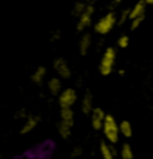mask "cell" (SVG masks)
I'll list each match as a JSON object with an SVG mask.
<instances>
[{"label":"cell","instance_id":"15","mask_svg":"<svg viewBox=\"0 0 153 159\" xmlns=\"http://www.w3.org/2000/svg\"><path fill=\"white\" fill-rule=\"evenodd\" d=\"M90 46H91V35L90 34L83 35V37L80 39V42H79V52H80L81 55H86L88 54Z\"/></svg>","mask_w":153,"mask_h":159},{"label":"cell","instance_id":"17","mask_svg":"<svg viewBox=\"0 0 153 159\" xmlns=\"http://www.w3.org/2000/svg\"><path fill=\"white\" fill-rule=\"evenodd\" d=\"M57 132H59L60 136L66 140V139H68L71 136V134H72V127L68 126V125H65L62 122H59V125H57Z\"/></svg>","mask_w":153,"mask_h":159},{"label":"cell","instance_id":"10","mask_svg":"<svg viewBox=\"0 0 153 159\" xmlns=\"http://www.w3.org/2000/svg\"><path fill=\"white\" fill-rule=\"evenodd\" d=\"M93 109H95L93 108V96L90 91H86L83 97V101H81V111L85 115H89V114L91 115Z\"/></svg>","mask_w":153,"mask_h":159},{"label":"cell","instance_id":"20","mask_svg":"<svg viewBox=\"0 0 153 159\" xmlns=\"http://www.w3.org/2000/svg\"><path fill=\"white\" fill-rule=\"evenodd\" d=\"M129 42H130V40H129L128 35H122L121 37H119V40H117V46L121 49H124L129 46Z\"/></svg>","mask_w":153,"mask_h":159},{"label":"cell","instance_id":"19","mask_svg":"<svg viewBox=\"0 0 153 159\" xmlns=\"http://www.w3.org/2000/svg\"><path fill=\"white\" fill-rule=\"evenodd\" d=\"M88 6V4L85 2V1H79V2H75V5H74V7H73V16H80L81 13L84 12V10Z\"/></svg>","mask_w":153,"mask_h":159},{"label":"cell","instance_id":"23","mask_svg":"<svg viewBox=\"0 0 153 159\" xmlns=\"http://www.w3.org/2000/svg\"><path fill=\"white\" fill-rule=\"evenodd\" d=\"M147 2V5H153V0H145Z\"/></svg>","mask_w":153,"mask_h":159},{"label":"cell","instance_id":"1","mask_svg":"<svg viewBox=\"0 0 153 159\" xmlns=\"http://www.w3.org/2000/svg\"><path fill=\"white\" fill-rule=\"evenodd\" d=\"M115 62H116V50L113 47H108L99 61V73L104 77L110 75L114 71Z\"/></svg>","mask_w":153,"mask_h":159},{"label":"cell","instance_id":"14","mask_svg":"<svg viewBox=\"0 0 153 159\" xmlns=\"http://www.w3.org/2000/svg\"><path fill=\"white\" fill-rule=\"evenodd\" d=\"M99 151H101V156L103 159H115V157H116V153L111 150V147L105 141H101Z\"/></svg>","mask_w":153,"mask_h":159},{"label":"cell","instance_id":"24","mask_svg":"<svg viewBox=\"0 0 153 159\" xmlns=\"http://www.w3.org/2000/svg\"><path fill=\"white\" fill-rule=\"evenodd\" d=\"M115 1H116V2H121L122 0H115Z\"/></svg>","mask_w":153,"mask_h":159},{"label":"cell","instance_id":"22","mask_svg":"<svg viewBox=\"0 0 153 159\" xmlns=\"http://www.w3.org/2000/svg\"><path fill=\"white\" fill-rule=\"evenodd\" d=\"M84 1H85L88 5H93V2H96L97 0H84Z\"/></svg>","mask_w":153,"mask_h":159},{"label":"cell","instance_id":"2","mask_svg":"<svg viewBox=\"0 0 153 159\" xmlns=\"http://www.w3.org/2000/svg\"><path fill=\"white\" fill-rule=\"evenodd\" d=\"M103 133H104L105 139L111 143H116L119 141V135H120V125L117 123L116 119L113 115L106 114V117L103 126Z\"/></svg>","mask_w":153,"mask_h":159},{"label":"cell","instance_id":"18","mask_svg":"<svg viewBox=\"0 0 153 159\" xmlns=\"http://www.w3.org/2000/svg\"><path fill=\"white\" fill-rule=\"evenodd\" d=\"M121 157H122V159H134V151H133L132 146H130L128 143L122 145Z\"/></svg>","mask_w":153,"mask_h":159},{"label":"cell","instance_id":"13","mask_svg":"<svg viewBox=\"0 0 153 159\" xmlns=\"http://www.w3.org/2000/svg\"><path fill=\"white\" fill-rule=\"evenodd\" d=\"M48 89L49 92L53 96H60V93L62 92V84H61V80L59 78H52L48 81Z\"/></svg>","mask_w":153,"mask_h":159},{"label":"cell","instance_id":"21","mask_svg":"<svg viewBox=\"0 0 153 159\" xmlns=\"http://www.w3.org/2000/svg\"><path fill=\"white\" fill-rule=\"evenodd\" d=\"M144 19H145V16L139 17V18H135V19L130 20V30H135V29H137V28L140 26V24L144 22Z\"/></svg>","mask_w":153,"mask_h":159},{"label":"cell","instance_id":"16","mask_svg":"<svg viewBox=\"0 0 153 159\" xmlns=\"http://www.w3.org/2000/svg\"><path fill=\"white\" fill-rule=\"evenodd\" d=\"M120 133L124 138H132L133 136V126L128 120H123L120 122Z\"/></svg>","mask_w":153,"mask_h":159},{"label":"cell","instance_id":"11","mask_svg":"<svg viewBox=\"0 0 153 159\" xmlns=\"http://www.w3.org/2000/svg\"><path fill=\"white\" fill-rule=\"evenodd\" d=\"M60 117H61L60 122L73 127V125H74V112H73V110L71 108H61V110H60Z\"/></svg>","mask_w":153,"mask_h":159},{"label":"cell","instance_id":"12","mask_svg":"<svg viewBox=\"0 0 153 159\" xmlns=\"http://www.w3.org/2000/svg\"><path fill=\"white\" fill-rule=\"evenodd\" d=\"M46 75H47V68L44 67V66H38L35 72L31 74V80L32 83H35V84H42L43 83V80L46 78Z\"/></svg>","mask_w":153,"mask_h":159},{"label":"cell","instance_id":"9","mask_svg":"<svg viewBox=\"0 0 153 159\" xmlns=\"http://www.w3.org/2000/svg\"><path fill=\"white\" fill-rule=\"evenodd\" d=\"M146 6H147V2H146L145 0H139L137 4L134 5V7L130 10V12H129V19L133 20L135 18L145 16Z\"/></svg>","mask_w":153,"mask_h":159},{"label":"cell","instance_id":"6","mask_svg":"<svg viewBox=\"0 0 153 159\" xmlns=\"http://www.w3.org/2000/svg\"><path fill=\"white\" fill-rule=\"evenodd\" d=\"M53 67L55 72L57 73V75L62 79H70L71 75H72V71L70 68V66L67 64V61L62 59V57H57L54 60L53 62Z\"/></svg>","mask_w":153,"mask_h":159},{"label":"cell","instance_id":"5","mask_svg":"<svg viewBox=\"0 0 153 159\" xmlns=\"http://www.w3.org/2000/svg\"><path fill=\"white\" fill-rule=\"evenodd\" d=\"M77 92L73 89H66L59 96V105L60 108H72V105L77 102Z\"/></svg>","mask_w":153,"mask_h":159},{"label":"cell","instance_id":"3","mask_svg":"<svg viewBox=\"0 0 153 159\" xmlns=\"http://www.w3.org/2000/svg\"><path fill=\"white\" fill-rule=\"evenodd\" d=\"M116 24V16L114 12H108L105 16L98 19L95 25V31L99 35H108Z\"/></svg>","mask_w":153,"mask_h":159},{"label":"cell","instance_id":"8","mask_svg":"<svg viewBox=\"0 0 153 159\" xmlns=\"http://www.w3.org/2000/svg\"><path fill=\"white\" fill-rule=\"evenodd\" d=\"M40 123V116L37 115H30L28 116V119L25 121V123L23 125V127L20 128V134L22 135H25L28 133H30L31 130H34L36 126Z\"/></svg>","mask_w":153,"mask_h":159},{"label":"cell","instance_id":"7","mask_svg":"<svg viewBox=\"0 0 153 159\" xmlns=\"http://www.w3.org/2000/svg\"><path fill=\"white\" fill-rule=\"evenodd\" d=\"M105 117H106V114H105L102 108H99V107L95 108L92 110V112H91V125H92V128L95 130L103 129Z\"/></svg>","mask_w":153,"mask_h":159},{"label":"cell","instance_id":"4","mask_svg":"<svg viewBox=\"0 0 153 159\" xmlns=\"http://www.w3.org/2000/svg\"><path fill=\"white\" fill-rule=\"evenodd\" d=\"M93 13H95V7H93V5H88L86 8L84 10V12L79 16L78 23H77V30H78V31H80V32L84 31L90 24H91Z\"/></svg>","mask_w":153,"mask_h":159}]
</instances>
